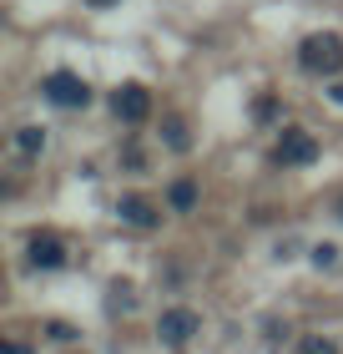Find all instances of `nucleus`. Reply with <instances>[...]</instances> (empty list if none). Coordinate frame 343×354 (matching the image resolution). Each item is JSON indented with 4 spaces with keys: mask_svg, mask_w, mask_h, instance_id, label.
Here are the masks:
<instances>
[{
    "mask_svg": "<svg viewBox=\"0 0 343 354\" xmlns=\"http://www.w3.org/2000/svg\"><path fill=\"white\" fill-rule=\"evenodd\" d=\"M298 61H303V71H313V76H333V71H343V41L338 36H308L303 46H298Z\"/></svg>",
    "mask_w": 343,
    "mask_h": 354,
    "instance_id": "1",
    "label": "nucleus"
},
{
    "mask_svg": "<svg viewBox=\"0 0 343 354\" xmlns=\"http://www.w3.org/2000/svg\"><path fill=\"white\" fill-rule=\"evenodd\" d=\"M41 91H46V102H56V106H66V111H81V106L91 102V86L81 82L76 71H51L41 82Z\"/></svg>",
    "mask_w": 343,
    "mask_h": 354,
    "instance_id": "2",
    "label": "nucleus"
},
{
    "mask_svg": "<svg viewBox=\"0 0 343 354\" xmlns=\"http://www.w3.org/2000/svg\"><path fill=\"white\" fill-rule=\"evenodd\" d=\"M277 162L283 167H308L318 157V137L313 132H303V127H283V137H277Z\"/></svg>",
    "mask_w": 343,
    "mask_h": 354,
    "instance_id": "3",
    "label": "nucleus"
},
{
    "mask_svg": "<svg viewBox=\"0 0 343 354\" xmlns=\"http://www.w3.org/2000/svg\"><path fill=\"white\" fill-rule=\"evenodd\" d=\"M197 329H202L197 309H161V319H157V339L167 344V349H182Z\"/></svg>",
    "mask_w": 343,
    "mask_h": 354,
    "instance_id": "4",
    "label": "nucleus"
},
{
    "mask_svg": "<svg viewBox=\"0 0 343 354\" xmlns=\"http://www.w3.org/2000/svg\"><path fill=\"white\" fill-rule=\"evenodd\" d=\"M111 111H117L121 122H146V117H152V91L137 86V82H126L117 96H111Z\"/></svg>",
    "mask_w": 343,
    "mask_h": 354,
    "instance_id": "5",
    "label": "nucleus"
},
{
    "mask_svg": "<svg viewBox=\"0 0 343 354\" xmlns=\"http://www.w3.org/2000/svg\"><path fill=\"white\" fill-rule=\"evenodd\" d=\"M117 213H121V223H132V228H157V223H161V213H157V203H146V198H137V192H126V198L117 203Z\"/></svg>",
    "mask_w": 343,
    "mask_h": 354,
    "instance_id": "6",
    "label": "nucleus"
},
{
    "mask_svg": "<svg viewBox=\"0 0 343 354\" xmlns=\"http://www.w3.org/2000/svg\"><path fill=\"white\" fill-rule=\"evenodd\" d=\"M30 263H36V268H61V263H66V243L51 238V233H36V238H30Z\"/></svg>",
    "mask_w": 343,
    "mask_h": 354,
    "instance_id": "7",
    "label": "nucleus"
},
{
    "mask_svg": "<svg viewBox=\"0 0 343 354\" xmlns=\"http://www.w3.org/2000/svg\"><path fill=\"white\" fill-rule=\"evenodd\" d=\"M167 203L177 207V213H192V207H197V183H192V177H177L172 192H167Z\"/></svg>",
    "mask_w": 343,
    "mask_h": 354,
    "instance_id": "8",
    "label": "nucleus"
},
{
    "mask_svg": "<svg viewBox=\"0 0 343 354\" xmlns=\"http://www.w3.org/2000/svg\"><path fill=\"white\" fill-rule=\"evenodd\" d=\"M298 354H338V339H333V334H303Z\"/></svg>",
    "mask_w": 343,
    "mask_h": 354,
    "instance_id": "9",
    "label": "nucleus"
},
{
    "mask_svg": "<svg viewBox=\"0 0 343 354\" xmlns=\"http://www.w3.org/2000/svg\"><path fill=\"white\" fill-rule=\"evenodd\" d=\"M15 147H21L26 157H36L46 147V132H41V127H21V132H15Z\"/></svg>",
    "mask_w": 343,
    "mask_h": 354,
    "instance_id": "10",
    "label": "nucleus"
},
{
    "mask_svg": "<svg viewBox=\"0 0 343 354\" xmlns=\"http://www.w3.org/2000/svg\"><path fill=\"white\" fill-rule=\"evenodd\" d=\"M161 132H167V147H172V152H187V147H192V137H187V127H182V122H177V117H167V127H161Z\"/></svg>",
    "mask_w": 343,
    "mask_h": 354,
    "instance_id": "11",
    "label": "nucleus"
},
{
    "mask_svg": "<svg viewBox=\"0 0 343 354\" xmlns=\"http://www.w3.org/2000/svg\"><path fill=\"white\" fill-rule=\"evenodd\" d=\"M313 263H318V268H333V263H338V248H333V243H318V248H313Z\"/></svg>",
    "mask_w": 343,
    "mask_h": 354,
    "instance_id": "12",
    "label": "nucleus"
},
{
    "mask_svg": "<svg viewBox=\"0 0 343 354\" xmlns=\"http://www.w3.org/2000/svg\"><path fill=\"white\" fill-rule=\"evenodd\" d=\"M253 117H263V122L273 117V96H257V106H253Z\"/></svg>",
    "mask_w": 343,
    "mask_h": 354,
    "instance_id": "13",
    "label": "nucleus"
},
{
    "mask_svg": "<svg viewBox=\"0 0 343 354\" xmlns=\"http://www.w3.org/2000/svg\"><path fill=\"white\" fill-rule=\"evenodd\" d=\"M0 354H30L26 344H6V349H0Z\"/></svg>",
    "mask_w": 343,
    "mask_h": 354,
    "instance_id": "14",
    "label": "nucleus"
},
{
    "mask_svg": "<svg viewBox=\"0 0 343 354\" xmlns=\"http://www.w3.org/2000/svg\"><path fill=\"white\" fill-rule=\"evenodd\" d=\"M333 102H343V82H338V86H333Z\"/></svg>",
    "mask_w": 343,
    "mask_h": 354,
    "instance_id": "15",
    "label": "nucleus"
},
{
    "mask_svg": "<svg viewBox=\"0 0 343 354\" xmlns=\"http://www.w3.org/2000/svg\"><path fill=\"white\" fill-rule=\"evenodd\" d=\"M91 6H111V0H91Z\"/></svg>",
    "mask_w": 343,
    "mask_h": 354,
    "instance_id": "16",
    "label": "nucleus"
},
{
    "mask_svg": "<svg viewBox=\"0 0 343 354\" xmlns=\"http://www.w3.org/2000/svg\"><path fill=\"white\" fill-rule=\"evenodd\" d=\"M338 218H343V203H338Z\"/></svg>",
    "mask_w": 343,
    "mask_h": 354,
    "instance_id": "17",
    "label": "nucleus"
}]
</instances>
